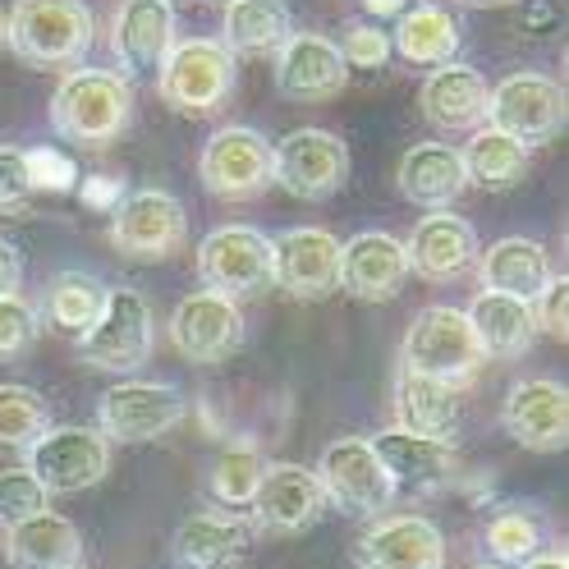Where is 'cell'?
<instances>
[{"instance_id": "cell-1", "label": "cell", "mask_w": 569, "mask_h": 569, "mask_svg": "<svg viewBox=\"0 0 569 569\" xmlns=\"http://www.w3.org/2000/svg\"><path fill=\"white\" fill-rule=\"evenodd\" d=\"M133 124V83L120 69H64L51 97V129L88 152H106Z\"/></svg>"}, {"instance_id": "cell-2", "label": "cell", "mask_w": 569, "mask_h": 569, "mask_svg": "<svg viewBox=\"0 0 569 569\" xmlns=\"http://www.w3.org/2000/svg\"><path fill=\"white\" fill-rule=\"evenodd\" d=\"M6 47L28 69H74L92 51V10L83 0H14Z\"/></svg>"}, {"instance_id": "cell-3", "label": "cell", "mask_w": 569, "mask_h": 569, "mask_svg": "<svg viewBox=\"0 0 569 569\" xmlns=\"http://www.w3.org/2000/svg\"><path fill=\"white\" fill-rule=\"evenodd\" d=\"M482 363H487V353H482V345L469 327V317L459 308H450V303L422 308L409 322L405 345H400V368L437 377L455 390H469L478 381Z\"/></svg>"}, {"instance_id": "cell-4", "label": "cell", "mask_w": 569, "mask_h": 569, "mask_svg": "<svg viewBox=\"0 0 569 569\" xmlns=\"http://www.w3.org/2000/svg\"><path fill=\"white\" fill-rule=\"evenodd\" d=\"M157 92L180 116H217L234 92V51L221 38L174 42L157 74Z\"/></svg>"}, {"instance_id": "cell-5", "label": "cell", "mask_w": 569, "mask_h": 569, "mask_svg": "<svg viewBox=\"0 0 569 569\" xmlns=\"http://www.w3.org/2000/svg\"><path fill=\"white\" fill-rule=\"evenodd\" d=\"M79 359L97 372H138L152 359V303L138 290H106L97 322L79 336Z\"/></svg>"}, {"instance_id": "cell-6", "label": "cell", "mask_w": 569, "mask_h": 569, "mask_svg": "<svg viewBox=\"0 0 569 569\" xmlns=\"http://www.w3.org/2000/svg\"><path fill=\"white\" fill-rule=\"evenodd\" d=\"M198 174H202V189L221 202H253L276 184V157H271V142L258 129H217L202 142V157H198Z\"/></svg>"}, {"instance_id": "cell-7", "label": "cell", "mask_w": 569, "mask_h": 569, "mask_svg": "<svg viewBox=\"0 0 569 569\" xmlns=\"http://www.w3.org/2000/svg\"><path fill=\"white\" fill-rule=\"evenodd\" d=\"M111 217V243L116 253L129 262H166L184 248L189 234V217L174 193L166 189H138L129 198H120Z\"/></svg>"}, {"instance_id": "cell-8", "label": "cell", "mask_w": 569, "mask_h": 569, "mask_svg": "<svg viewBox=\"0 0 569 569\" xmlns=\"http://www.w3.org/2000/svg\"><path fill=\"white\" fill-rule=\"evenodd\" d=\"M276 184L299 202H327L349 180V148L331 129H295L276 148Z\"/></svg>"}, {"instance_id": "cell-9", "label": "cell", "mask_w": 569, "mask_h": 569, "mask_svg": "<svg viewBox=\"0 0 569 569\" xmlns=\"http://www.w3.org/2000/svg\"><path fill=\"white\" fill-rule=\"evenodd\" d=\"M28 473L47 487V496L88 491L111 469V441L92 427H47L28 450Z\"/></svg>"}, {"instance_id": "cell-10", "label": "cell", "mask_w": 569, "mask_h": 569, "mask_svg": "<svg viewBox=\"0 0 569 569\" xmlns=\"http://www.w3.org/2000/svg\"><path fill=\"white\" fill-rule=\"evenodd\" d=\"M487 124L523 148H547L565 129V88L547 74H510L487 97Z\"/></svg>"}, {"instance_id": "cell-11", "label": "cell", "mask_w": 569, "mask_h": 569, "mask_svg": "<svg viewBox=\"0 0 569 569\" xmlns=\"http://www.w3.org/2000/svg\"><path fill=\"white\" fill-rule=\"evenodd\" d=\"M198 276L207 290L258 299L271 290V239L253 226H221L198 243Z\"/></svg>"}, {"instance_id": "cell-12", "label": "cell", "mask_w": 569, "mask_h": 569, "mask_svg": "<svg viewBox=\"0 0 569 569\" xmlns=\"http://www.w3.org/2000/svg\"><path fill=\"white\" fill-rule=\"evenodd\" d=\"M317 482L327 491V506H336L353 519H377L396 501V487H390L372 441H363V437L331 441L322 450V459H317Z\"/></svg>"}, {"instance_id": "cell-13", "label": "cell", "mask_w": 569, "mask_h": 569, "mask_svg": "<svg viewBox=\"0 0 569 569\" xmlns=\"http://www.w3.org/2000/svg\"><path fill=\"white\" fill-rule=\"evenodd\" d=\"M184 413H189V400L174 386L120 381L97 405V432L120 446H142V441L166 437L170 427H180Z\"/></svg>"}, {"instance_id": "cell-14", "label": "cell", "mask_w": 569, "mask_h": 569, "mask_svg": "<svg viewBox=\"0 0 569 569\" xmlns=\"http://www.w3.org/2000/svg\"><path fill=\"white\" fill-rule=\"evenodd\" d=\"M340 239L322 226H295L271 239V284L299 303H322L340 290Z\"/></svg>"}, {"instance_id": "cell-15", "label": "cell", "mask_w": 569, "mask_h": 569, "mask_svg": "<svg viewBox=\"0 0 569 569\" xmlns=\"http://www.w3.org/2000/svg\"><path fill=\"white\" fill-rule=\"evenodd\" d=\"M243 340H248V322L239 312V299L230 295L198 290L170 312V345L189 363H226L243 349Z\"/></svg>"}, {"instance_id": "cell-16", "label": "cell", "mask_w": 569, "mask_h": 569, "mask_svg": "<svg viewBox=\"0 0 569 569\" xmlns=\"http://www.w3.org/2000/svg\"><path fill=\"white\" fill-rule=\"evenodd\" d=\"M174 47V6L170 0H124L111 23V56L129 83H157Z\"/></svg>"}, {"instance_id": "cell-17", "label": "cell", "mask_w": 569, "mask_h": 569, "mask_svg": "<svg viewBox=\"0 0 569 569\" xmlns=\"http://www.w3.org/2000/svg\"><path fill=\"white\" fill-rule=\"evenodd\" d=\"M253 528L271 538H299L327 510V491L317 482V469L303 465H267L258 496H253Z\"/></svg>"}, {"instance_id": "cell-18", "label": "cell", "mask_w": 569, "mask_h": 569, "mask_svg": "<svg viewBox=\"0 0 569 569\" xmlns=\"http://www.w3.org/2000/svg\"><path fill=\"white\" fill-rule=\"evenodd\" d=\"M349 83V64L340 47L322 32H290L276 47V92L284 101H331Z\"/></svg>"}, {"instance_id": "cell-19", "label": "cell", "mask_w": 569, "mask_h": 569, "mask_svg": "<svg viewBox=\"0 0 569 569\" xmlns=\"http://www.w3.org/2000/svg\"><path fill=\"white\" fill-rule=\"evenodd\" d=\"M381 469L400 496H437L455 482V446L441 437H422L409 427H390L372 437Z\"/></svg>"}, {"instance_id": "cell-20", "label": "cell", "mask_w": 569, "mask_h": 569, "mask_svg": "<svg viewBox=\"0 0 569 569\" xmlns=\"http://www.w3.org/2000/svg\"><path fill=\"white\" fill-rule=\"evenodd\" d=\"M353 565L359 569H446V538L422 515H390V519H377L353 542Z\"/></svg>"}, {"instance_id": "cell-21", "label": "cell", "mask_w": 569, "mask_h": 569, "mask_svg": "<svg viewBox=\"0 0 569 569\" xmlns=\"http://www.w3.org/2000/svg\"><path fill=\"white\" fill-rule=\"evenodd\" d=\"M340 290L359 303H390L405 280H409V258H405V239L386 234V230H363L349 243H340Z\"/></svg>"}, {"instance_id": "cell-22", "label": "cell", "mask_w": 569, "mask_h": 569, "mask_svg": "<svg viewBox=\"0 0 569 569\" xmlns=\"http://www.w3.org/2000/svg\"><path fill=\"white\" fill-rule=\"evenodd\" d=\"M501 422H506L510 441H519L523 450L556 455L569 446V390L551 377L519 381L506 396Z\"/></svg>"}, {"instance_id": "cell-23", "label": "cell", "mask_w": 569, "mask_h": 569, "mask_svg": "<svg viewBox=\"0 0 569 569\" xmlns=\"http://www.w3.org/2000/svg\"><path fill=\"white\" fill-rule=\"evenodd\" d=\"M482 253L478 243V230L455 217V211H427V217L413 226L409 243H405V258H409V271L432 280V284H446V280H459L465 271H473Z\"/></svg>"}, {"instance_id": "cell-24", "label": "cell", "mask_w": 569, "mask_h": 569, "mask_svg": "<svg viewBox=\"0 0 569 569\" xmlns=\"http://www.w3.org/2000/svg\"><path fill=\"white\" fill-rule=\"evenodd\" d=\"M487 79L469 64H437L427 74L418 106H422V120L432 124L437 133H473L478 124H487Z\"/></svg>"}, {"instance_id": "cell-25", "label": "cell", "mask_w": 569, "mask_h": 569, "mask_svg": "<svg viewBox=\"0 0 569 569\" xmlns=\"http://www.w3.org/2000/svg\"><path fill=\"white\" fill-rule=\"evenodd\" d=\"M396 184L405 202L422 211H446L465 198L469 174H465V161H459V148H450V142H418V148L400 157Z\"/></svg>"}, {"instance_id": "cell-26", "label": "cell", "mask_w": 569, "mask_h": 569, "mask_svg": "<svg viewBox=\"0 0 569 569\" xmlns=\"http://www.w3.org/2000/svg\"><path fill=\"white\" fill-rule=\"evenodd\" d=\"M469 327L482 345L487 359H523V353L538 345V312H532V299H515V295H501V290H482L473 303H469Z\"/></svg>"}, {"instance_id": "cell-27", "label": "cell", "mask_w": 569, "mask_h": 569, "mask_svg": "<svg viewBox=\"0 0 569 569\" xmlns=\"http://www.w3.org/2000/svg\"><path fill=\"white\" fill-rule=\"evenodd\" d=\"M0 538H6V560L14 569H69V565L83 560L79 528L64 515H51V510L0 528Z\"/></svg>"}, {"instance_id": "cell-28", "label": "cell", "mask_w": 569, "mask_h": 569, "mask_svg": "<svg viewBox=\"0 0 569 569\" xmlns=\"http://www.w3.org/2000/svg\"><path fill=\"white\" fill-rule=\"evenodd\" d=\"M478 280L482 290H501V295H515V299H538V290L551 280V258L538 239H523V234H510V239H496L487 253H478Z\"/></svg>"}, {"instance_id": "cell-29", "label": "cell", "mask_w": 569, "mask_h": 569, "mask_svg": "<svg viewBox=\"0 0 569 569\" xmlns=\"http://www.w3.org/2000/svg\"><path fill=\"white\" fill-rule=\"evenodd\" d=\"M243 542H248V528L234 515L202 510L174 528L170 560L174 569H230V560L243 556Z\"/></svg>"}, {"instance_id": "cell-30", "label": "cell", "mask_w": 569, "mask_h": 569, "mask_svg": "<svg viewBox=\"0 0 569 569\" xmlns=\"http://www.w3.org/2000/svg\"><path fill=\"white\" fill-rule=\"evenodd\" d=\"M459 396H465V390L400 368V377H396V418H400V427H409V432L450 441L455 427H459Z\"/></svg>"}, {"instance_id": "cell-31", "label": "cell", "mask_w": 569, "mask_h": 569, "mask_svg": "<svg viewBox=\"0 0 569 569\" xmlns=\"http://www.w3.org/2000/svg\"><path fill=\"white\" fill-rule=\"evenodd\" d=\"M459 42H465V32H459V19L441 6H413L405 14H396V38H390V51H400L409 64H450L459 56Z\"/></svg>"}, {"instance_id": "cell-32", "label": "cell", "mask_w": 569, "mask_h": 569, "mask_svg": "<svg viewBox=\"0 0 569 569\" xmlns=\"http://www.w3.org/2000/svg\"><path fill=\"white\" fill-rule=\"evenodd\" d=\"M459 161H465V174L469 184L487 189V193H506L515 184H523V174L532 166V152L523 148V142H515L510 133L491 129V124H478L469 148L459 152Z\"/></svg>"}, {"instance_id": "cell-33", "label": "cell", "mask_w": 569, "mask_h": 569, "mask_svg": "<svg viewBox=\"0 0 569 569\" xmlns=\"http://www.w3.org/2000/svg\"><path fill=\"white\" fill-rule=\"evenodd\" d=\"M290 32H295V19L284 0H226L221 42L234 56H271Z\"/></svg>"}, {"instance_id": "cell-34", "label": "cell", "mask_w": 569, "mask_h": 569, "mask_svg": "<svg viewBox=\"0 0 569 569\" xmlns=\"http://www.w3.org/2000/svg\"><path fill=\"white\" fill-rule=\"evenodd\" d=\"M106 303V284L88 271H60L47 290V322L64 336H83Z\"/></svg>"}, {"instance_id": "cell-35", "label": "cell", "mask_w": 569, "mask_h": 569, "mask_svg": "<svg viewBox=\"0 0 569 569\" xmlns=\"http://www.w3.org/2000/svg\"><path fill=\"white\" fill-rule=\"evenodd\" d=\"M551 542V523L538 515V510H501L491 523H487V551L496 565H510L519 569L523 560H532L538 551H547Z\"/></svg>"}, {"instance_id": "cell-36", "label": "cell", "mask_w": 569, "mask_h": 569, "mask_svg": "<svg viewBox=\"0 0 569 569\" xmlns=\"http://www.w3.org/2000/svg\"><path fill=\"white\" fill-rule=\"evenodd\" d=\"M51 427V409L32 386H0V450H28Z\"/></svg>"}, {"instance_id": "cell-37", "label": "cell", "mask_w": 569, "mask_h": 569, "mask_svg": "<svg viewBox=\"0 0 569 569\" xmlns=\"http://www.w3.org/2000/svg\"><path fill=\"white\" fill-rule=\"evenodd\" d=\"M262 469H267V459L253 446H230L217 459V469H211V496H217L226 510H248L258 496Z\"/></svg>"}, {"instance_id": "cell-38", "label": "cell", "mask_w": 569, "mask_h": 569, "mask_svg": "<svg viewBox=\"0 0 569 569\" xmlns=\"http://www.w3.org/2000/svg\"><path fill=\"white\" fill-rule=\"evenodd\" d=\"M38 345V312L14 290L0 295V363H19L23 353Z\"/></svg>"}, {"instance_id": "cell-39", "label": "cell", "mask_w": 569, "mask_h": 569, "mask_svg": "<svg viewBox=\"0 0 569 569\" xmlns=\"http://www.w3.org/2000/svg\"><path fill=\"white\" fill-rule=\"evenodd\" d=\"M42 510H47V487L28 469H6L0 473V528L23 523V519L42 515Z\"/></svg>"}, {"instance_id": "cell-40", "label": "cell", "mask_w": 569, "mask_h": 569, "mask_svg": "<svg viewBox=\"0 0 569 569\" xmlns=\"http://www.w3.org/2000/svg\"><path fill=\"white\" fill-rule=\"evenodd\" d=\"M32 174L23 161V148H0V217H19L32 202Z\"/></svg>"}, {"instance_id": "cell-41", "label": "cell", "mask_w": 569, "mask_h": 569, "mask_svg": "<svg viewBox=\"0 0 569 569\" xmlns=\"http://www.w3.org/2000/svg\"><path fill=\"white\" fill-rule=\"evenodd\" d=\"M340 56L349 69H381L386 56H390V38L372 23H349L345 42H340Z\"/></svg>"}, {"instance_id": "cell-42", "label": "cell", "mask_w": 569, "mask_h": 569, "mask_svg": "<svg viewBox=\"0 0 569 569\" xmlns=\"http://www.w3.org/2000/svg\"><path fill=\"white\" fill-rule=\"evenodd\" d=\"M23 161H28V174H32V189H51V193H64V189H74L79 180H74V161H69L60 148H32V152H23Z\"/></svg>"}, {"instance_id": "cell-43", "label": "cell", "mask_w": 569, "mask_h": 569, "mask_svg": "<svg viewBox=\"0 0 569 569\" xmlns=\"http://www.w3.org/2000/svg\"><path fill=\"white\" fill-rule=\"evenodd\" d=\"M532 312H538V331L542 336H556L565 345V336H569V327H565V317H569V280L565 276H551L542 290H538V299H532Z\"/></svg>"}, {"instance_id": "cell-44", "label": "cell", "mask_w": 569, "mask_h": 569, "mask_svg": "<svg viewBox=\"0 0 569 569\" xmlns=\"http://www.w3.org/2000/svg\"><path fill=\"white\" fill-rule=\"evenodd\" d=\"M23 284V253L0 234V295H14Z\"/></svg>"}, {"instance_id": "cell-45", "label": "cell", "mask_w": 569, "mask_h": 569, "mask_svg": "<svg viewBox=\"0 0 569 569\" xmlns=\"http://www.w3.org/2000/svg\"><path fill=\"white\" fill-rule=\"evenodd\" d=\"M83 202L97 207V211H111L120 202V180H111V174H101V180H83Z\"/></svg>"}, {"instance_id": "cell-46", "label": "cell", "mask_w": 569, "mask_h": 569, "mask_svg": "<svg viewBox=\"0 0 569 569\" xmlns=\"http://www.w3.org/2000/svg\"><path fill=\"white\" fill-rule=\"evenodd\" d=\"M519 569H569V560H565V551H538L532 560H523Z\"/></svg>"}, {"instance_id": "cell-47", "label": "cell", "mask_w": 569, "mask_h": 569, "mask_svg": "<svg viewBox=\"0 0 569 569\" xmlns=\"http://www.w3.org/2000/svg\"><path fill=\"white\" fill-rule=\"evenodd\" d=\"M363 6H368L377 19H396V14L409 10V0H363Z\"/></svg>"}, {"instance_id": "cell-48", "label": "cell", "mask_w": 569, "mask_h": 569, "mask_svg": "<svg viewBox=\"0 0 569 569\" xmlns=\"http://www.w3.org/2000/svg\"><path fill=\"white\" fill-rule=\"evenodd\" d=\"M0 51H6V10H0Z\"/></svg>"}, {"instance_id": "cell-49", "label": "cell", "mask_w": 569, "mask_h": 569, "mask_svg": "<svg viewBox=\"0 0 569 569\" xmlns=\"http://www.w3.org/2000/svg\"><path fill=\"white\" fill-rule=\"evenodd\" d=\"M473 6H506V0H473Z\"/></svg>"}, {"instance_id": "cell-50", "label": "cell", "mask_w": 569, "mask_h": 569, "mask_svg": "<svg viewBox=\"0 0 569 569\" xmlns=\"http://www.w3.org/2000/svg\"><path fill=\"white\" fill-rule=\"evenodd\" d=\"M69 569H83V565H69Z\"/></svg>"}, {"instance_id": "cell-51", "label": "cell", "mask_w": 569, "mask_h": 569, "mask_svg": "<svg viewBox=\"0 0 569 569\" xmlns=\"http://www.w3.org/2000/svg\"><path fill=\"white\" fill-rule=\"evenodd\" d=\"M482 569H496V565H482Z\"/></svg>"}, {"instance_id": "cell-52", "label": "cell", "mask_w": 569, "mask_h": 569, "mask_svg": "<svg viewBox=\"0 0 569 569\" xmlns=\"http://www.w3.org/2000/svg\"><path fill=\"white\" fill-rule=\"evenodd\" d=\"M170 6H174V0H170Z\"/></svg>"}]
</instances>
